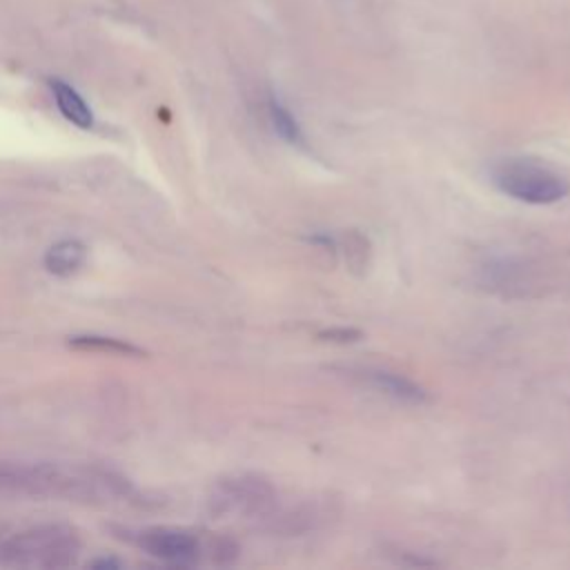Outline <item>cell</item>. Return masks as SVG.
Here are the masks:
<instances>
[{"label": "cell", "instance_id": "1", "mask_svg": "<svg viewBox=\"0 0 570 570\" xmlns=\"http://www.w3.org/2000/svg\"><path fill=\"white\" fill-rule=\"evenodd\" d=\"M80 554L78 534L60 523L7 525L0 523V566L7 568H67Z\"/></svg>", "mask_w": 570, "mask_h": 570}, {"label": "cell", "instance_id": "2", "mask_svg": "<svg viewBox=\"0 0 570 570\" xmlns=\"http://www.w3.org/2000/svg\"><path fill=\"white\" fill-rule=\"evenodd\" d=\"M102 479L51 463H0V492L18 497L80 499L94 494Z\"/></svg>", "mask_w": 570, "mask_h": 570}, {"label": "cell", "instance_id": "3", "mask_svg": "<svg viewBox=\"0 0 570 570\" xmlns=\"http://www.w3.org/2000/svg\"><path fill=\"white\" fill-rule=\"evenodd\" d=\"M490 180L501 194L528 205H552L570 194L566 176L530 158H503L494 163Z\"/></svg>", "mask_w": 570, "mask_h": 570}, {"label": "cell", "instance_id": "4", "mask_svg": "<svg viewBox=\"0 0 570 570\" xmlns=\"http://www.w3.org/2000/svg\"><path fill=\"white\" fill-rule=\"evenodd\" d=\"M136 543L142 548V552L178 566L194 563L200 554V543L196 534L180 528H145L136 534Z\"/></svg>", "mask_w": 570, "mask_h": 570}, {"label": "cell", "instance_id": "5", "mask_svg": "<svg viewBox=\"0 0 570 570\" xmlns=\"http://www.w3.org/2000/svg\"><path fill=\"white\" fill-rule=\"evenodd\" d=\"M363 379H367L374 390L403 403H423L428 399V392L419 383L390 370H365Z\"/></svg>", "mask_w": 570, "mask_h": 570}, {"label": "cell", "instance_id": "6", "mask_svg": "<svg viewBox=\"0 0 570 570\" xmlns=\"http://www.w3.org/2000/svg\"><path fill=\"white\" fill-rule=\"evenodd\" d=\"M49 87H51V94H53V100H56L60 114L71 125H76L80 129H89L94 125V114H91L89 105L85 102V98L71 85L56 78V80L49 82Z\"/></svg>", "mask_w": 570, "mask_h": 570}, {"label": "cell", "instance_id": "7", "mask_svg": "<svg viewBox=\"0 0 570 570\" xmlns=\"http://www.w3.org/2000/svg\"><path fill=\"white\" fill-rule=\"evenodd\" d=\"M87 258V249L80 240H60L45 254V267L56 276L76 274Z\"/></svg>", "mask_w": 570, "mask_h": 570}, {"label": "cell", "instance_id": "8", "mask_svg": "<svg viewBox=\"0 0 570 570\" xmlns=\"http://www.w3.org/2000/svg\"><path fill=\"white\" fill-rule=\"evenodd\" d=\"M267 118H269V125H272L274 134L281 140H285L287 145H303L305 142V136H303V129H301L298 120L274 94H269V98H267Z\"/></svg>", "mask_w": 570, "mask_h": 570}, {"label": "cell", "instance_id": "9", "mask_svg": "<svg viewBox=\"0 0 570 570\" xmlns=\"http://www.w3.org/2000/svg\"><path fill=\"white\" fill-rule=\"evenodd\" d=\"M69 345L80 352H105L114 356H145V352L127 341L114 338V336H98V334H80L71 336Z\"/></svg>", "mask_w": 570, "mask_h": 570}, {"label": "cell", "instance_id": "10", "mask_svg": "<svg viewBox=\"0 0 570 570\" xmlns=\"http://www.w3.org/2000/svg\"><path fill=\"white\" fill-rule=\"evenodd\" d=\"M318 336H321V338H325V341L350 343V341L361 338V332H358V330H352V327H330V330H323Z\"/></svg>", "mask_w": 570, "mask_h": 570}]
</instances>
